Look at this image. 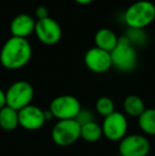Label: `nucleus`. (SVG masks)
<instances>
[{"label": "nucleus", "instance_id": "nucleus-15", "mask_svg": "<svg viewBox=\"0 0 155 156\" xmlns=\"http://www.w3.org/2000/svg\"><path fill=\"white\" fill-rule=\"evenodd\" d=\"M123 108L126 115L131 117H139L146 111L145 102L143 101V99L135 94L129 96L124 99Z\"/></svg>", "mask_w": 155, "mask_h": 156}, {"label": "nucleus", "instance_id": "nucleus-5", "mask_svg": "<svg viewBox=\"0 0 155 156\" xmlns=\"http://www.w3.org/2000/svg\"><path fill=\"white\" fill-rule=\"evenodd\" d=\"M51 138L60 147H68L81 138V125L75 119L58 120L51 132Z\"/></svg>", "mask_w": 155, "mask_h": 156}, {"label": "nucleus", "instance_id": "nucleus-17", "mask_svg": "<svg viewBox=\"0 0 155 156\" xmlns=\"http://www.w3.org/2000/svg\"><path fill=\"white\" fill-rule=\"evenodd\" d=\"M103 136L102 126L97 122H90V123L84 124L81 126V138L87 142H97L101 139Z\"/></svg>", "mask_w": 155, "mask_h": 156}, {"label": "nucleus", "instance_id": "nucleus-23", "mask_svg": "<svg viewBox=\"0 0 155 156\" xmlns=\"http://www.w3.org/2000/svg\"><path fill=\"white\" fill-rule=\"evenodd\" d=\"M132 1H137V0H132Z\"/></svg>", "mask_w": 155, "mask_h": 156}, {"label": "nucleus", "instance_id": "nucleus-18", "mask_svg": "<svg viewBox=\"0 0 155 156\" xmlns=\"http://www.w3.org/2000/svg\"><path fill=\"white\" fill-rule=\"evenodd\" d=\"M96 109L99 115L103 116L104 118L107 117L115 112L114 101L108 97H100L96 102Z\"/></svg>", "mask_w": 155, "mask_h": 156}, {"label": "nucleus", "instance_id": "nucleus-21", "mask_svg": "<svg viewBox=\"0 0 155 156\" xmlns=\"http://www.w3.org/2000/svg\"><path fill=\"white\" fill-rule=\"evenodd\" d=\"M6 106V96L5 91H3L0 88V109H2L3 107Z\"/></svg>", "mask_w": 155, "mask_h": 156}, {"label": "nucleus", "instance_id": "nucleus-1", "mask_svg": "<svg viewBox=\"0 0 155 156\" xmlns=\"http://www.w3.org/2000/svg\"><path fill=\"white\" fill-rule=\"evenodd\" d=\"M32 58V47L27 38L12 36L3 44L0 51V63L9 70L25 67Z\"/></svg>", "mask_w": 155, "mask_h": 156}, {"label": "nucleus", "instance_id": "nucleus-19", "mask_svg": "<svg viewBox=\"0 0 155 156\" xmlns=\"http://www.w3.org/2000/svg\"><path fill=\"white\" fill-rule=\"evenodd\" d=\"M75 120L82 126V125H84V124L90 123V122L95 121V116H93V112L89 111V109L81 108V111L79 112L78 116L76 117Z\"/></svg>", "mask_w": 155, "mask_h": 156}, {"label": "nucleus", "instance_id": "nucleus-8", "mask_svg": "<svg viewBox=\"0 0 155 156\" xmlns=\"http://www.w3.org/2000/svg\"><path fill=\"white\" fill-rule=\"evenodd\" d=\"M35 34L41 43L48 46L58 44L62 38V28L55 19L51 17L36 20Z\"/></svg>", "mask_w": 155, "mask_h": 156}, {"label": "nucleus", "instance_id": "nucleus-24", "mask_svg": "<svg viewBox=\"0 0 155 156\" xmlns=\"http://www.w3.org/2000/svg\"><path fill=\"white\" fill-rule=\"evenodd\" d=\"M116 156H121V155H120V154H119V155H116Z\"/></svg>", "mask_w": 155, "mask_h": 156}, {"label": "nucleus", "instance_id": "nucleus-4", "mask_svg": "<svg viewBox=\"0 0 155 156\" xmlns=\"http://www.w3.org/2000/svg\"><path fill=\"white\" fill-rule=\"evenodd\" d=\"M5 96L6 106L18 112L31 104L34 97V89L27 81H17L9 87Z\"/></svg>", "mask_w": 155, "mask_h": 156}, {"label": "nucleus", "instance_id": "nucleus-6", "mask_svg": "<svg viewBox=\"0 0 155 156\" xmlns=\"http://www.w3.org/2000/svg\"><path fill=\"white\" fill-rule=\"evenodd\" d=\"M49 111L52 113L53 118L58 120L76 119L79 112L81 111V104L76 97L63 94L51 101Z\"/></svg>", "mask_w": 155, "mask_h": 156}, {"label": "nucleus", "instance_id": "nucleus-13", "mask_svg": "<svg viewBox=\"0 0 155 156\" xmlns=\"http://www.w3.org/2000/svg\"><path fill=\"white\" fill-rule=\"evenodd\" d=\"M95 43L97 48L111 53L116 47L118 43V36L113 30L107 29V28H102L96 32Z\"/></svg>", "mask_w": 155, "mask_h": 156}, {"label": "nucleus", "instance_id": "nucleus-3", "mask_svg": "<svg viewBox=\"0 0 155 156\" xmlns=\"http://www.w3.org/2000/svg\"><path fill=\"white\" fill-rule=\"evenodd\" d=\"M112 65L123 72H130L137 65V52L128 35L118 37L116 47L111 52Z\"/></svg>", "mask_w": 155, "mask_h": 156}, {"label": "nucleus", "instance_id": "nucleus-11", "mask_svg": "<svg viewBox=\"0 0 155 156\" xmlns=\"http://www.w3.org/2000/svg\"><path fill=\"white\" fill-rule=\"evenodd\" d=\"M19 125L28 131H36L46 123L45 113L35 105H28L18 111Z\"/></svg>", "mask_w": 155, "mask_h": 156}, {"label": "nucleus", "instance_id": "nucleus-9", "mask_svg": "<svg viewBox=\"0 0 155 156\" xmlns=\"http://www.w3.org/2000/svg\"><path fill=\"white\" fill-rule=\"evenodd\" d=\"M151 144L148 138L138 134L126 135L119 144V154L121 156H148Z\"/></svg>", "mask_w": 155, "mask_h": 156}, {"label": "nucleus", "instance_id": "nucleus-7", "mask_svg": "<svg viewBox=\"0 0 155 156\" xmlns=\"http://www.w3.org/2000/svg\"><path fill=\"white\" fill-rule=\"evenodd\" d=\"M102 126L103 136L111 141H120L126 136L128 120L122 113L114 112L112 115L104 118Z\"/></svg>", "mask_w": 155, "mask_h": 156}, {"label": "nucleus", "instance_id": "nucleus-20", "mask_svg": "<svg viewBox=\"0 0 155 156\" xmlns=\"http://www.w3.org/2000/svg\"><path fill=\"white\" fill-rule=\"evenodd\" d=\"M35 17L37 18V20L47 18L49 17V11L45 5H39L35 9Z\"/></svg>", "mask_w": 155, "mask_h": 156}, {"label": "nucleus", "instance_id": "nucleus-14", "mask_svg": "<svg viewBox=\"0 0 155 156\" xmlns=\"http://www.w3.org/2000/svg\"><path fill=\"white\" fill-rule=\"evenodd\" d=\"M19 125L18 112L9 106L0 109V127L4 131H14Z\"/></svg>", "mask_w": 155, "mask_h": 156}, {"label": "nucleus", "instance_id": "nucleus-12", "mask_svg": "<svg viewBox=\"0 0 155 156\" xmlns=\"http://www.w3.org/2000/svg\"><path fill=\"white\" fill-rule=\"evenodd\" d=\"M35 19L29 14H18L13 18L10 25L12 36L27 38L35 31Z\"/></svg>", "mask_w": 155, "mask_h": 156}, {"label": "nucleus", "instance_id": "nucleus-2", "mask_svg": "<svg viewBox=\"0 0 155 156\" xmlns=\"http://www.w3.org/2000/svg\"><path fill=\"white\" fill-rule=\"evenodd\" d=\"M155 20V5L148 0L134 1L124 13V23L132 30H143Z\"/></svg>", "mask_w": 155, "mask_h": 156}, {"label": "nucleus", "instance_id": "nucleus-10", "mask_svg": "<svg viewBox=\"0 0 155 156\" xmlns=\"http://www.w3.org/2000/svg\"><path fill=\"white\" fill-rule=\"evenodd\" d=\"M84 63L90 71L95 73H104L112 67L111 53L97 47L90 48L84 55Z\"/></svg>", "mask_w": 155, "mask_h": 156}, {"label": "nucleus", "instance_id": "nucleus-16", "mask_svg": "<svg viewBox=\"0 0 155 156\" xmlns=\"http://www.w3.org/2000/svg\"><path fill=\"white\" fill-rule=\"evenodd\" d=\"M138 124L143 133L155 136V108H146L138 117Z\"/></svg>", "mask_w": 155, "mask_h": 156}, {"label": "nucleus", "instance_id": "nucleus-22", "mask_svg": "<svg viewBox=\"0 0 155 156\" xmlns=\"http://www.w3.org/2000/svg\"><path fill=\"white\" fill-rule=\"evenodd\" d=\"M77 3L79 4H82V5H86V4H89L93 1V0H75Z\"/></svg>", "mask_w": 155, "mask_h": 156}]
</instances>
